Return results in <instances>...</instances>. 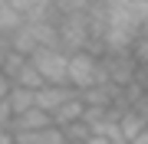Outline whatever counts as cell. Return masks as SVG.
Here are the masks:
<instances>
[{
	"instance_id": "cell-1",
	"label": "cell",
	"mask_w": 148,
	"mask_h": 144,
	"mask_svg": "<svg viewBox=\"0 0 148 144\" xmlns=\"http://www.w3.org/2000/svg\"><path fill=\"white\" fill-rule=\"evenodd\" d=\"M138 33V20L132 16L128 0H106L102 3V56L106 53H132Z\"/></svg>"
},
{
	"instance_id": "cell-2",
	"label": "cell",
	"mask_w": 148,
	"mask_h": 144,
	"mask_svg": "<svg viewBox=\"0 0 148 144\" xmlns=\"http://www.w3.org/2000/svg\"><path fill=\"white\" fill-rule=\"evenodd\" d=\"M66 85L73 92H86L92 85H106L99 56H92V53H73L66 59Z\"/></svg>"
},
{
	"instance_id": "cell-3",
	"label": "cell",
	"mask_w": 148,
	"mask_h": 144,
	"mask_svg": "<svg viewBox=\"0 0 148 144\" xmlns=\"http://www.w3.org/2000/svg\"><path fill=\"white\" fill-rule=\"evenodd\" d=\"M99 62H102V75H106L109 85L128 89V85L135 82L138 62H135L132 53H106V56H99Z\"/></svg>"
},
{
	"instance_id": "cell-4",
	"label": "cell",
	"mask_w": 148,
	"mask_h": 144,
	"mask_svg": "<svg viewBox=\"0 0 148 144\" xmlns=\"http://www.w3.org/2000/svg\"><path fill=\"white\" fill-rule=\"evenodd\" d=\"M66 53L59 49H36L30 56V66L40 72L43 85H66Z\"/></svg>"
},
{
	"instance_id": "cell-5",
	"label": "cell",
	"mask_w": 148,
	"mask_h": 144,
	"mask_svg": "<svg viewBox=\"0 0 148 144\" xmlns=\"http://www.w3.org/2000/svg\"><path fill=\"white\" fill-rule=\"evenodd\" d=\"M73 95H76V92L69 85H43L40 92H33V108H40L43 115L53 118V112L63 105V101H69Z\"/></svg>"
},
{
	"instance_id": "cell-6",
	"label": "cell",
	"mask_w": 148,
	"mask_h": 144,
	"mask_svg": "<svg viewBox=\"0 0 148 144\" xmlns=\"http://www.w3.org/2000/svg\"><path fill=\"white\" fill-rule=\"evenodd\" d=\"M49 115H43L40 108H30V112H23V115H16V118H10V131L13 138H20V134H36V131H43V128H49Z\"/></svg>"
},
{
	"instance_id": "cell-7",
	"label": "cell",
	"mask_w": 148,
	"mask_h": 144,
	"mask_svg": "<svg viewBox=\"0 0 148 144\" xmlns=\"http://www.w3.org/2000/svg\"><path fill=\"white\" fill-rule=\"evenodd\" d=\"M119 134H122V141H132V138H138L145 128H148V108H125L119 118Z\"/></svg>"
},
{
	"instance_id": "cell-8",
	"label": "cell",
	"mask_w": 148,
	"mask_h": 144,
	"mask_svg": "<svg viewBox=\"0 0 148 144\" xmlns=\"http://www.w3.org/2000/svg\"><path fill=\"white\" fill-rule=\"evenodd\" d=\"M82 112H86V105H82V98H79V92H76L69 101H63V105L53 112V128H69V124H79L82 121Z\"/></svg>"
},
{
	"instance_id": "cell-9",
	"label": "cell",
	"mask_w": 148,
	"mask_h": 144,
	"mask_svg": "<svg viewBox=\"0 0 148 144\" xmlns=\"http://www.w3.org/2000/svg\"><path fill=\"white\" fill-rule=\"evenodd\" d=\"M20 26H23V16L13 10L10 0H0V43L7 46V39H10Z\"/></svg>"
},
{
	"instance_id": "cell-10",
	"label": "cell",
	"mask_w": 148,
	"mask_h": 144,
	"mask_svg": "<svg viewBox=\"0 0 148 144\" xmlns=\"http://www.w3.org/2000/svg\"><path fill=\"white\" fill-rule=\"evenodd\" d=\"M7 112H10V118H16V115H23V112H30L33 108V92H27V89H16V85H10V92H7Z\"/></svg>"
},
{
	"instance_id": "cell-11",
	"label": "cell",
	"mask_w": 148,
	"mask_h": 144,
	"mask_svg": "<svg viewBox=\"0 0 148 144\" xmlns=\"http://www.w3.org/2000/svg\"><path fill=\"white\" fill-rule=\"evenodd\" d=\"M10 85H16V89H27V92H40L43 89V79H40V72L30 66V59L20 66V72L10 79Z\"/></svg>"
},
{
	"instance_id": "cell-12",
	"label": "cell",
	"mask_w": 148,
	"mask_h": 144,
	"mask_svg": "<svg viewBox=\"0 0 148 144\" xmlns=\"http://www.w3.org/2000/svg\"><path fill=\"white\" fill-rule=\"evenodd\" d=\"M16 144H66L63 141V131L59 128H43V131H36V134H20V138H13Z\"/></svg>"
},
{
	"instance_id": "cell-13",
	"label": "cell",
	"mask_w": 148,
	"mask_h": 144,
	"mask_svg": "<svg viewBox=\"0 0 148 144\" xmlns=\"http://www.w3.org/2000/svg\"><path fill=\"white\" fill-rule=\"evenodd\" d=\"M10 128V112H7V105H0V131Z\"/></svg>"
},
{
	"instance_id": "cell-14",
	"label": "cell",
	"mask_w": 148,
	"mask_h": 144,
	"mask_svg": "<svg viewBox=\"0 0 148 144\" xmlns=\"http://www.w3.org/2000/svg\"><path fill=\"white\" fill-rule=\"evenodd\" d=\"M7 92H10V82H7L3 75H0V105H3V101H7Z\"/></svg>"
},
{
	"instance_id": "cell-15",
	"label": "cell",
	"mask_w": 148,
	"mask_h": 144,
	"mask_svg": "<svg viewBox=\"0 0 148 144\" xmlns=\"http://www.w3.org/2000/svg\"><path fill=\"white\" fill-rule=\"evenodd\" d=\"M128 144H148V128H145L142 134H138V138H132V141H128Z\"/></svg>"
},
{
	"instance_id": "cell-16",
	"label": "cell",
	"mask_w": 148,
	"mask_h": 144,
	"mask_svg": "<svg viewBox=\"0 0 148 144\" xmlns=\"http://www.w3.org/2000/svg\"><path fill=\"white\" fill-rule=\"evenodd\" d=\"M0 144H16V141H13L10 131H0Z\"/></svg>"
}]
</instances>
